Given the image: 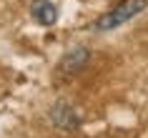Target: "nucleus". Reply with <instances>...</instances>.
Returning a JSON list of instances; mask_svg holds the SVG:
<instances>
[{"instance_id":"nucleus-1","label":"nucleus","mask_w":148,"mask_h":138,"mask_svg":"<svg viewBox=\"0 0 148 138\" xmlns=\"http://www.w3.org/2000/svg\"><path fill=\"white\" fill-rule=\"evenodd\" d=\"M148 0H123L118 3L113 10H108L106 15H101L93 23V30H113V28H121L123 23H128L131 18H136L140 10H146Z\"/></svg>"},{"instance_id":"nucleus-2","label":"nucleus","mask_w":148,"mask_h":138,"mask_svg":"<svg viewBox=\"0 0 148 138\" xmlns=\"http://www.w3.org/2000/svg\"><path fill=\"white\" fill-rule=\"evenodd\" d=\"M50 121H53L60 130L78 128V115H75V111H73L70 106H65V103H55V106H53V111H50Z\"/></svg>"},{"instance_id":"nucleus-3","label":"nucleus","mask_w":148,"mask_h":138,"mask_svg":"<svg viewBox=\"0 0 148 138\" xmlns=\"http://www.w3.org/2000/svg\"><path fill=\"white\" fill-rule=\"evenodd\" d=\"M90 60V50L88 48H73L70 53H65V58L60 60V70L63 73H78L86 68V63Z\"/></svg>"},{"instance_id":"nucleus-4","label":"nucleus","mask_w":148,"mask_h":138,"mask_svg":"<svg viewBox=\"0 0 148 138\" xmlns=\"http://www.w3.org/2000/svg\"><path fill=\"white\" fill-rule=\"evenodd\" d=\"M30 13L35 18V23L40 25H55V20H58V10L50 0H35L30 5Z\"/></svg>"}]
</instances>
